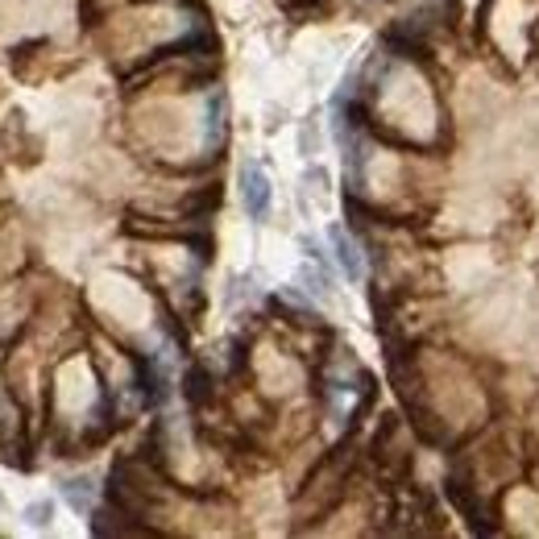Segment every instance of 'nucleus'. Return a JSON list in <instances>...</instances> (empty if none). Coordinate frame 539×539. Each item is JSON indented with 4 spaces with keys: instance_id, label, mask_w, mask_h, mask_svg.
I'll return each instance as SVG.
<instances>
[{
    "instance_id": "nucleus-3",
    "label": "nucleus",
    "mask_w": 539,
    "mask_h": 539,
    "mask_svg": "<svg viewBox=\"0 0 539 539\" xmlns=\"http://www.w3.org/2000/svg\"><path fill=\"white\" fill-rule=\"evenodd\" d=\"M328 241H332V253H336V266L345 270V278H353V282H361L365 278V258H361V249H357V241L340 229V224H332L328 229Z\"/></svg>"
},
{
    "instance_id": "nucleus-6",
    "label": "nucleus",
    "mask_w": 539,
    "mask_h": 539,
    "mask_svg": "<svg viewBox=\"0 0 539 539\" xmlns=\"http://www.w3.org/2000/svg\"><path fill=\"white\" fill-rule=\"evenodd\" d=\"M25 519H30L34 527H46L54 519V506L50 502H34V506H25Z\"/></svg>"
},
{
    "instance_id": "nucleus-1",
    "label": "nucleus",
    "mask_w": 539,
    "mask_h": 539,
    "mask_svg": "<svg viewBox=\"0 0 539 539\" xmlns=\"http://www.w3.org/2000/svg\"><path fill=\"white\" fill-rule=\"evenodd\" d=\"M270 200H274V187H270V175L262 170V162H245L241 166V204H245V212L253 220H266Z\"/></svg>"
},
{
    "instance_id": "nucleus-5",
    "label": "nucleus",
    "mask_w": 539,
    "mask_h": 539,
    "mask_svg": "<svg viewBox=\"0 0 539 539\" xmlns=\"http://www.w3.org/2000/svg\"><path fill=\"white\" fill-rule=\"evenodd\" d=\"M220 141H224V96L216 92V96L208 100V112H204V146L216 150Z\"/></svg>"
},
{
    "instance_id": "nucleus-4",
    "label": "nucleus",
    "mask_w": 539,
    "mask_h": 539,
    "mask_svg": "<svg viewBox=\"0 0 539 539\" xmlns=\"http://www.w3.org/2000/svg\"><path fill=\"white\" fill-rule=\"evenodd\" d=\"M59 490H63V498L71 502V510H79V515H88L92 502H96V481L92 477H67Z\"/></svg>"
},
{
    "instance_id": "nucleus-2",
    "label": "nucleus",
    "mask_w": 539,
    "mask_h": 539,
    "mask_svg": "<svg viewBox=\"0 0 539 539\" xmlns=\"http://www.w3.org/2000/svg\"><path fill=\"white\" fill-rule=\"evenodd\" d=\"M303 249H307V262L299 266V274H295V282L311 295V299H332V274H328V266H324V258H320V249L311 245V241H303Z\"/></svg>"
}]
</instances>
